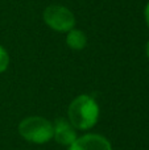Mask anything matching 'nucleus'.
<instances>
[{"label": "nucleus", "mask_w": 149, "mask_h": 150, "mask_svg": "<svg viewBox=\"0 0 149 150\" xmlns=\"http://www.w3.org/2000/svg\"><path fill=\"white\" fill-rule=\"evenodd\" d=\"M69 121L75 129L92 128L99 119V105L90 95H79L70 103L67 109Z\"/></svg>", "instance_id": "nucleus-1"}, {"label": "nucleus", "mask_w": 149, "mask_h": 150, "mask_svg": "<svg viewBox=\"0 0 149 150\" xmlns=\"http://www.w3.org/2000/svg\"><path fill=\"white\" fill-rule=\"evenodd\" d=\"M18 133L31 144H46L53 138V124L40 116H31L18 124Z\"/></svg>", "instance_id": "nucleus-2"}, {"label": "nucleus", "mask_w": 149, "mask_h": 150, "mask_svg": "<svg viewBox=\"0 0 149 150\" xmlns=\"http://www.w3.org/2000/svg\"><path fill=\"white\" fill-rule=\"evenodd\" d=\"M44 21L53 30L65 33L75 26V16L63 5H49L44 11Z\"/></svg>", "instance_id": "nucleus-3"}, {"label": "nucleus", "mask_w": 149, "mask_h": 150, "mask_svg": "<svg viewBox=\"0 0 149 150\" xmlns=\"http://www.w3.org/2000/svg\"><path fill=\"white\" fill-rule=\"evenodd\" d=\"M69 150H112L110 141L100 134H86L77 138Z\"/></svg>", "instance_id": "nucleus-4"}, {"label": "nucleus", "mask_w": 149, "mask_h": 150, "mask_svg": "<svg viewBox=\"0 0 149 150\" xmlns=\"http://www.w3.org/2000/svg\"><path fill=\"white\" fill-rule=\"evenodd\" d=\"M53 137L60 145L63 146H71L78 138L75 128L70 124V121L61 117L55 120V122L53 124Z\"/></svg>", "instance_id": "nucleus-5"}, {"label": "nucleus", "mask_w": 149, "mask_h": 150, "mask_svg": "<svg viewBox=\"0 0 149 150\" xmlns=\"http://www.w3.org/2000/svg\"><path fill=\"white\" fill-rule=\"evenodd\" d=\"M66 44L73 50H82L87 45V37L79 29H71V30L67 32Z\"/></svg>", "instance_id": "nucleus-6"}, {"label": "nucleus", "mask_w": 149, "mask_h": 150, "mask_svg": "<svg viewBox=\"0 0 149 150\" xmlns=\"http://www.w3.org/2000/svg\"><path fill=\"white\" fill-rule=\"evenodd\" d=\"M8 65H9V55L7 50L0 45V73H4L8 69Z\"/></svg>", "instance_id": "nucleus-7"}, {"label": "nucleus", "mask_w": 149, "mask_h": 150, "mask_svg": "<svg viewBox=\"0 0 149 150\" xmlns=\"http://www.w3.org/2000/svg\"><path fill=\"white\" fill-rule=\"evenodd\" d=\"M144 15H145V21H147V25L149 26V3L147 4V7H145V12H144Z\"/></svg>", "instance_id": "nucleus-8"}, {"label": "nucleus", "mask_w": 149, "mask_h": 150, "mask_svg": "<svg viewBox=\"0 0 149 150\" xmlns=\"http://www.w3.org/2000/svg\"><path fill=\"white\" fill-rule=\"evenodd\" d=\"M145 53H147V58L149 59V41L147 42V46H145Z\"/></svg>", "instance_id": "nucleus-9"}]
</instances>
